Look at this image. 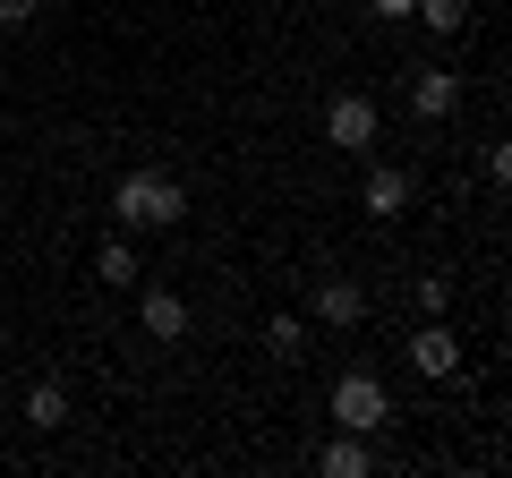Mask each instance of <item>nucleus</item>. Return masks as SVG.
I'll use <instances>...</instances> for the list:
<instances>
[{"label": "nucleus", "mask_w": 512, "mask_h": 478, "mask_svg": "<svg viewBox=\"0 0 512 478\" xmlns=\"http://www.w3.org/2000/svg\"><path fill=\"white\" fill-rule=\"evenodd\" d=\"M316 470H325V478H367V470H376V453H367V436H350V427H342V436L316 453Z\"/></svg>", "instance_id": "obj_10"}, {"label": "nucleus", "mask_w": 512, "mask_h": 478, "mask_svg": "<svg viewBox=\"0 0 512 478\" xmlns=\"http://www.w3.org/2000/svg\"><path fill=\"white\" fill-rule=\"evenodd\" d=\"M410 291H419V316H444V299H453V282H444V274H427V282H410Z\"/></svg>", "instance_id": "obj_14"}, {"label": "nucleus", "mask_w": 512, "mask_h": 478, "mask_svg": "<svg viewBox=\"0 0 512 478\" xmlns=\"http://www.w3.org/2000/svg\"><path fill=\"white\" fill-rule=\"evenodd\" d=\"M94 274H103L111 291H128V282H137V248H128V239H103V248H94Z\"/></svg>", "instance_id": "obj_11"}, {"label": "nucleus", "mask_w": 512, "mask_h": 478, "mask_svg": "<svg viewBox=\"0 0 512 478\" xmlns=\"http://www.w3.org/2000/svg\"><path fill=\"white\" fill-rule=\"evenodd\" d=\"M410 188H419V180H410V171H393V163H384V171H367V214H376V222L410 214Z\"/></svg>", "instance_id": "obj_8"}, {"label": "nucleus", "mask_w": 512, "mask_h": 478, "mask_svg": "<svg viewBox=\"0 0 512 478\" xmlns=\"http://www.w3.org/2000/svg\"><path fill=\"white\" fill-rule=\"evenodd\" d=\"M359 316H367V291H359V282H316V325H359Z\"/></svg>", "instance_id": "obj_9"}, {"label": "nucleus", "mask_w": 512, "mask_h": 478, "mask_svg": "<svg viewBox=\"0 0 512 478\" xmlns=\"http://www.w3.org/2000/svg\"><path fill=\"white\" fill-rule=\"evenodd\" d=\"M333 419H342L350 436H376V427L393 419V402H384V376H367V368H350L342 385H333Z\"/></svg>", "instance_id": "obj_2"}, {"label": "nucleus", "mask_w": 512, "mask_h": 478, "mask_svg": "<svg viewBox=\"0 0 512 478\" xmlns=\"http://www.w3.org/2000/svg\"><path fill=\"white\" fill-rule=\"evenodd\" d=\"M111 214H120L128 231H171V222H188V188L171 180V171H128V180L111 188Z\"/></svg>", "instance_id": "obj_1"}, {"label": "nucleus", "mask_w": 512, "mask_h": 478, "mask_svg": "<svg viewBox=\"0 0 512 478\" xmlns=\"http://www.w3.org/2000/svg\"><path fill=\"white\" fill-rule=\"evenodd\" d=\"M410 18H427V35H461L470 26V0H419Z\"/></svg>", "instance_id": "obj_12"}, {"label": "nucleus", "mask_w": 512, "mask_h": 478, "mask_svg": "<svg viewBox=\"0 0 512 478\" xmlns=\"http://www.w3.org/2000/svg\"><path fill=\"white\" fill-rule=\"evenodd\" d=\"M487 180L512 188V137H495V146H487Z\"/></svg>", "instance_id": "obj_15"}, {"label": "nucleus", "mask_w": 512, "mask_h": 478, "mask_svg": "<svg viewBox=\"0 0 512 478\" xmlns=\"http://www.w3.org/2000/svg\"><path fill=\"white\" fill-rule=\"evenodd\" d=\"M410 368H419V376H453V368H461V342L436 325V316H427V325L410 333Z\"/></svg>", "instance_id": "obj_5"}, {"label": "nucleus", "mask_w": 512, "mask_h": 478, "mask_svg": "<svg viewBox=\"0 0 512 478\" xmlns=\"http://www.w3.org/2000/svg\"><path fill=\"white\" fill-rule=\"evenodd\" d=\"M325 146H342V154L376 146V103H367V94H333L325 103Z\"/></svg>", "instance_id": "obj_3"}, {"label": "nucleus", "mask_w": 512, "mask_h": 478, "mask_svg": "<svg viewBox=\"0 0 512 478\" xmlns=\"http://www.w3.org/2000/svg\"><path fill=\"white\" fill-rule=\"evenodd\" d=\"M265 350H274V359H299V350H308V325H299V316H274V325H265Z\"/></svg>", "instance_id": "obj_13"}, {"label": "nucleus", "mask_w": 512, "mask_h": 478, "mask_svg": "<svg viewBox=\"0 0 512 478\" xmlns=\"http://www.w3.org/2000/svg\"><path fill=\"white\" fill-rule=\"evenodd\" d=\"M26 427H35V436H60V427H69V385H60V376L26 385Z\"/></svg>", "instance_id": "obj_7"}, {"label": "nucleus", "mask_w": 512, "mask_h": 478, "mask_svg": "<svg viewBox=\"0 0 512 478\" xmlns=\"http://www.w3.org/2000/svg\"><path fill=\"white\" fill-rule=\"evenodd\" d=\"M410 111H419V120H453L461 111V77L453 69H419L410 77Z\"/></svg>", "instance_id": "obj_4"}, {"label": "nucleus", "mask_w": 512, "mask_h": 478, "mask_svg": "<svg viewBox=\"0 0 512 478\" xmlns=\"http://www.w3.org/2000/svg\"><path fill=\"white\" fill-rule=\"evenodd\" d=\"M35 9H43V0H0V26H26Z\"/></svg>", "instance_id": "obj_16"}, {"label": "nucleus", "mask_w": 512, "mask_h": 478, "mask_svg": "<svg viewBox=\"0 0 512 478\" xmlns=\"http://www.w3.org/2000/svg\"><path fill=\"white\" fill-rule=\"evenodd\" d=\"M367 9H376V18H410V9H419V0H367Z\"/></svg>", "instance_id": "obj_17"}, {"label": "nucleus", "mask_w": 512, "mask_h": 478, "mask_svg": "<svg viewBox=\"0 0 512 478\" xmlns=\"http://www.w3.org/2000/svg\"><path fill=\"white\" fill-rule=\"evenodd\" d=\"M137 325H146L154 342H180V333H188V299H180V291H163V282H154V291L137 299Z\"/></svg>", "instance_id": "obj_6"}]
</instances>
